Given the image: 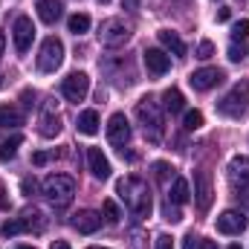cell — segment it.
Wrapping results in <instances>:
<instances>
[{
	"instance_id": "11",
	"label": "cell",
	"mask_w": 249,
	"mask_h": 249,
	"mask_svg": "<svg viewBox=\"0 0 249 249\" xmlns=\"http://www.w3.org/2000/svg\"><path fill=\"white\" fill-rule=\"evenodd\" d=\"M229 186L235 188L238 194L249 188V157H232L229 162Z\"/></svg>"
},
{
	"instance_id": "13",
	"label": "cell",
	"mask_w": 249,
	"mask_h": 249,
	"mask_svg": "<svg viewBox=\"0 0 249 249\" xmlns=\"http://www.w3.org/2000/svg\"><path fill=\"white\" fill-rule=\"evenodd\" d=\"M107 139H110V145H116V148H124V145H127V139H130V124L124 119V113H113V116L107 119Z\"/></svg>"
},
{
	"instance_id": "40",
	"label": "cell",
	"mask_w": 249,
	"mask_h": 249,
	"mask_svg": "<svg viewBox=\"0 0 249 249\" xmlns=\"http://www.w3.org/2000/svg\"><path fill=\"white\" fill-rule=\"evenodd\" d=\"M50 249H70V244H67V241H55Z\"/></svg>"
},
{
	"instance_id": "25",
	"label": "cell",
	"mask_w": 249,
	"mask_h": 249,
	"mask_svg": "<svg viewBox=\"0 0 249 249\" xmlns=\"http://www.w3.org/2000/svg\"><path fill=\"white\" fill-rule=\"evenodd\" d=\"M20 145H23V136H20V133H12V136L0 145V160H3V162H9V160L18 154V148H20Z\"/></svg>"
},
{
	"instance_id": "22",
	"label": "cell",
	"mask_w": 249,
	"mask_h": 249,
	"mask_svg": "<svg viewBox=\"0 0 249 249\" xmlns=\"http://www.w3.org/2000/svg\"><path fill=\"white\" fill-rule=\"evenodd\" d=\"M188 197H191V191H188V183L183 177H174V183L168 188V203H174V206H183Z\"/></svg>"
},
{
	"instance_id": "24",
	"label": "cell",
	"mask_w": 249,
	"mask_h": 249,
	"mask_svg": "<svg viewBox=\"0 0 249 249\" xmlns=\"http://www.w3.org/2000/svg\"><path fill=\"white\" fill-rule=\"evenodd\" d=\"M183 105H186V99H183V93H180L177 87H168V90L162 93V107H165V110L180 113V110H183Z\"/></svg>"
},
{
	"instance_id": "3",
	"label": "cell",
	"mask_w": 249,
	"mask_h": 249,
	"mask_svg": "<svg viewBox=\"0 0 249 249\" xmlns=\"http://www.w3.org/2000/svg\"><path fill=\"white\" fill-rule=\"evenodd\" d=\"M44 197L50 200V206L67 209L75 197V180L70 174H50L44 180Z\"/></svg>"
},
{
	"instance_id": "45",
	"label": "cell",
	"mask_w": 249,
	"mask_h": 249,
	"mask_svg": "<svg viewBox=\"0 0 249 249\" xmlns=\"http://www.w3.org/2000/svg\"><path fill=\"white\" fill-rule=\"evenodd\" d=\"M102 3H110V0H102Z\"/></svg>"
},
{
	"instance_id": "19",
	"label": "cell",
	"mask_w": 249,
	"mask_h": 249,
	"mask_svg": "<svg viewBox=\"0 0 249 249\" xmlns=\"http://www.w3.org/2000/svg\"><path fill=\"white\" fill-rule=\"evenodd\" d=\"M160 44H162L165 50H171L177 58L186 55V41H183L177 32H171V29H160Z\"/></svg>"
},
{
	"instance_id": "5",
	"label": "cell",
	"mask_w": 249,
	"mask_h": 249,
	"mask_svg": "<svg viewBox=\"0 0 249 249\" xmlns=\"http://www.w3.org/2000/svg\"><path fill=\"white\" fill-rule=\"evenodd\" d=\"M64 61V44L55 38V35H50L44 44H41V53H38V70L41 72H55Z\"/></svg>"
},
{
	"instance_id": "30",
	"label": "cell",
	"mask_w": 249,
	"mask_h": 249,
	"mask_svg": "<svg viewBox=\"0 0 249 249\" xmlns=\"http://www.w3.org/2000/svg\"><path fill=\"white\" fill-rule=\"evenodd\" d=\"M171 171H174V168H171L168 162H154V177H157L160 183H168V177H171Z\"/></svg>"
},
{
	"instance_id": "21",
	"label": "cell",
	"mask_w": 249,
	"mask_h": 249,
	"mask_svg": "<svg viewBox=\"0 0 249 249\" xmlns=\"http://www.w3.org/2000/svg\"><path fill=\"white\" fill-rule=\"evenodd\" d=\"M35 9H38V18H41L44 23H55V20L61 18V3H58V0H38Z\"/></svg>"
},
{
	"instance_id": "37",
	"label": "cell",
	"mask_w": 249,
	"mask_h": 249,
	"mask_svg": "<svg viewBox=\"0 0 249 249\" xmlns=\"http://www.w3.org/2000/svg\"><path fill=\"white\" fill-rule=\"evenodd\" d=\"M136 6H139V0H122V9H127V12H136Z\"/></svg>"
},
{
	"instance_id": "39",
	"label": "cell",
	"mask_w": 249,
	"mask_h": 249,
	"mask_svg": "<svg viewBox=\"0 0 249 249\" xmlns=\"http://www.w3.org/2000/svg\"><path fill=\"white\" fill-rule=\"evenodd\" d=\"M197 249H217V244H214V241H200Z\"/></svg>"
},
{
	"instance_id": "14",
	"label": "cell",
	"mask_w": 249,
	"mask_h": 249,
	"mask_svg": "<svg viewBox=\"0 0 249 249\" xmlns=\"http://www.w3.org/2000/svg\"><path fill=\"white\" fill-rule=\"evenodd\" d=\"M244 229H247V217H244V212L226 209V212L217 217V232H223V235H241Z\"/></svg>"
},
{
	"instance_id": "20",
	"label": "cell",
	"mask_w": 249,
	"mask_h": 249,
	"mask_svg": "<svg viewBox=\"0 0 249 249\" xmlns=\"http://www.w3.org/2000/svg\"><path fill=\"white\" fill-rule=\"evenodd\" d=\"M23 124V110L18 105H0V127H20Z\"/></svg>"
},
{
	"instance_id": "35",
	"label": "cell",
	"mask_w": 249,
	"mask_h": 249,
	"mask_svg": "<svg viewBox=\"0 0 249 249\" xmlns=\"http://www.w3.org/2000/svg\"><path fill=\"white\" fill-rule=\"evenodd\" d=\"M32 162H35V165L41 168V165H47V162H50V154H47V151H38V154L32 157Z\"/></svg>"
},
{
	"instance_id": "23",
	"label": "cell",
	"mask_w": 249,
	"mask_h": 249,
	"mask_svg": "<svg viewBox=\"0 0 249 249\" xmlns=\"http://www.w3.org/2000/svg\"><path fill=\"white\" fill-rule=\"evenodd\" d=\"M78 133H84V136H93V133H99V113L96 110H84L81 116H78Z\"/></svg>"
},
{
	"instance_id": "10",
	"label": "cell",
	"mask_w": 249,
	"mask_h": 249,
	"mask_svg": "<svg viewBox=\"0 0 249 249\" xmlns=\"http://www.w3.org/2000/svg\"><path fill=\"white\" fill-rule=\"evenodd\" d=\"M220 81H223V70H217V67H203V70H194V72L188 75V84H191L194 90H200V93L217 87Z\"/></svg>"
},
{
	"instance_id": "15",
	"label": "cell",
	"mask_w": 249,
	"mask_h": 249,
	"mask_svg": "<svg viewBox=\"0 0 249 249\" xmlns=\"http://www.w3.org/2000/svg\"><path fill=\"white\" fill-rule=\"evenodd\" d=\"M87 168L96 180H107L110 177V162L102 154V148H87Z\"/></svg>"
},
{
	"instance_id": "4",
	"label": "cell",
	"mask_w": 249,
	"mask_h": 249,
	"mask_svg": "<svg viewBox=\"0 0 249 249\" xmlns=\"http://www.w3.org/2000/svg\"><path fill=\"white\" fill-rule=\"evenodd\" d=\"M249 107V81H238L220 102H217V110L223 113V116H229V119H241L244 113H247Z\"/></svg>"
},
{
	"instance_id": "7",
	"label": "cell",
	"mask_w": 249,
	"mask_h": 249,
	"mask_svg": "<svg viewBox=\"0 0 249 249\" xmlns=\"http://www.w3.org/2000/svg\"><path fill=\"white\" fill-rule=\"evenodd\" d=\"M61 93L67 102H84L87 93H90V78L87 72H70L61 81Z\"/></svg>"
},
{
	"instance_id": "26",
	"label": "cell",
	"mask_w": 249,
	"mask_h": 249,
	"mask_svg": "<svg viewBox=\"0 0 249 249\" xmlns=\"http://www.w3.org/2000/svg\"><path fill=\"white\" fill-rule=\"evenodd\" d=\"M67 26H70V32H72V35H84V32L90 29V15H84V12H75V15H70Z\"/></svg>"
},
{
	"instance_id": "33",
	"label": "cell",
	"mask_w": 249,
	"mask_h": 249,
	"mask_svg": "<svg viewBox=\"0 0 249 249\" xmlns=\"http://www.w3.org/2000/svg\"><path fill=\"white\" fill-rule=\"evenodd\" d=\"M20 191H23V194H26V197H32V194H35V191H38V183H35V180H32V177H26V180H23V183H20Z\"/></svg>"
},
{
	"instance_id": "32",
	"label": "cell",
	"mask_w": 249,
	"mask_h": 249,
	"mask_svg": "<svg viewBox=\"0 0 249 249\" xmlns=\"http://www.w3.org/2000/svg\"><path fill=\"white\" fill-rule=\"evenodd\" d=\"M212 55H214V44H212V41H200V47H197V58L206 61V58H212Z\"/></svg>"
},
{
	"instance_id": "17",
	"label": "cell",
	"mask_w": 249,
	"mask_h": 249,
	"mask_svg": "<svg viewBox=\"0 0 249 249\" xmlns=\"http://www.w3.org/2000/svg\"><path fill=\"white\" fill-rule=\"evenodd\" d=\"M145 67H148V72H154V75H162V72H168V67H171V55H165L162 50H145Z\"/></svg>"
},
{
	"instance_id": "31",
	"label": "cell",
	"mask_w": 249,
	"mask_h": 249,
	"mask_svg": "<svg viewBox=\"0 0 249 249\" xmlns=\"http://www.w3.org/2000/svg\"><path fill=\"white\" fill-rule=\"evenodd\" d=\"M247 55H249V50L244 47V44H241V47H238V44H232V47H229V61H244Z\"/></svg>"
},
{
	"instance_id": "36",
	"label": "cell",
	"mask_w": 249,
	"mask_h": 249,
	"mask_svg": "<svg viewBox=\"0 0 249 249\" xmlns=\"http://www.w3.org/2000/svg\"><path fill=\"white\" fill-rule=\"evenodd\" d=\"M197 247H200V241H197L194 235H186V238H183V249H197Z\"/></svg>"
},
{
	"instance_id": "29",
	"label": "cell",
	"mask_w": 249,
	"mask_h": 249,
	"mask_svg": "<svg viewBox=\"0 0 249 249\" xmlns=\"http://www.w3.org/2000/svg\"><path fill=\"white\" fill-rule=\"evenodd\" d=\"M183 124H186V130H197V127H203V113H200V110H188L186 119H183Z\"/></svg>"
},
{
	"instance_id": "41",
	"label": "cell",
	"mask_w": 249,
	"mask_h": 249,
	"mask_svg": "<svg viewBox=\"0 0 249 249\" xmlns=\"http://www.w3.org/2000/svg\"><path fill=\"white\" fill-rule=\"evenodd\" d=\"M3 50H6V35H3V29H0V58H3Z\"/></svg>"
},
{
	"instance_id": "27",
	"label": "cell",
	"mask_w": 249,
	"mask_h": 249,
	"mask_svg": "<svg viewBox=\"0 0 249 249\" xmlns=\"http://www.w3.org/2000/svg\"><path fill=\"white\" fill-rule=\"evenodd\" d=\"M102 214H105V220H107L110 226H116V223L122 220V212H119V206H116L113 200H105V206H102Z\"/></svg>"
},
{
	"instance_id": "16",
	"label": "cell",
	"mask_w": 249,
	"mask_h": 249,
	"mask_svg": "<svg viewBox=\"0 0 249 249\" xmlns=\"http://www.w3.org/2000/svg\"><path fill=\"white\" fill-rule=\"evenodd\" d=\"M72 226H75L81 235H93V232H99V226H102V214H96V212L84 209V212L72 214Z\"/></svg>"
},
{
	"instance_id": "1",
	"label": "cell",
	"mask_w": 249,
	"mask_h": 249,
	"mask_svg": "<svg viewBox=\"0 0 249 249\" xmlns=\"http://www.w3.org/2000/svg\"><path fill=\"white\" fill-rule=\"evenodd\" d=\"M116 194H119V200L127 206V212H130L136 220L151 217L154 203H151V188H148L145 180H139V177H122V180L116 183Z\"/></svg>"
},
{
	"instance_id": "44",
	"label": "cell",
	"mask_w": 249,
	"mask_h": 249,
	"mask_svg": "<svg viewBox=\"0 0 249 249\" xmlns=\"http://www.w3.org/2000/svg\"><path fill=\"white\" fill-rule=\"evenodd\" d=\"M18 249H35V247H18Z\"/></svg>"
},
{
	"instance_id": "6",
	"label": "cell",
	"mask_w": 249,
	"mask_h": 249,
	"mask_svg": "<svg viewBox=\"0 0 249 249\" xmlns=\"http://www.w3.org/2000/svg\"><path fill=\"white\" fill-rule=\"evenodd\" d=\"M44 214H38V212H32V214H23V217H15V220H6L3 226H0V235L3 238H12V235H20V232H44V220H41Z\"/></svg>"
},
{
	"instance_id": "2",
	"label": "cell",
	"mask_w": 249,
	"mask_h": 249,
	"mask_svg": "<svg viewBox=\"0 0 249 249\" xmlns=\"http://www.w3.org/2000/svg\"><path fill=\"white\" fill-rule=\"evenodd\" d=\"M136 119L142 124L148 142H154V145L162 142V136H165V119H162V107L157 105V99H151V96L139 99V105H136Z\"/></svg>"
},
{
	"instance_id": "12",
	"label": "cell",
	"mask_w": 249,
	"mask_h": 249,
	"mask_svg": "<svg viewBox=\"0 0 249 249\" xmlns=\"http://www.w3.org/2000/svg\"><path fill=\"white\" fill-rule=\"evenodd\" d=\"M12 38H15V50H18V53H26V50L32 47L35 26H32V20H29L26 15H20V18L15 20V26H12Z\"/></svg>"
},
{
	"instance_id": "28",
	"label": "cell",
	"mask_w": 249,
	"mask_h": 249,
	"mask_svg": "<svg viewBox=\"0 0 249 249\" xmlns=\"http://www.w3.org/2000/svg\"><path fill=\"white\" fill-rule=\"evenodd\" d=\"M247 38H249V20H238L232 26V41L238 44V41H247Z\"/></svg>"
},
{
	"instance_id": "8",
	"label": "cell",
	"mask_w": 249,
	"mask_h": 249,
	"mask_svg": "<svg viewBox=\"0 0 249 249\" xmlns=\"http://www.w3.org/2000/svg\"><path fill=\"white\" fill-rule=\"evenodd\" d=\"M127 38H130V29L124 26L119 18L105 20L102 29H99V41H102L105 47H122V44H127Z\"/></svg>"
},
{
	"instance_id": "34",
	"label": "cell",
	"mask_w": 249,
	"mask_h": 249,
	"mask_svg": "<svg viewBox=\"0 0 249 249\" xmlns=\"http://www.w3.org/2000/svg\"><path fill=\"white\" fill-rule=\"evenodd\" d=\"M154 249H174V241H171L168 235H160V238H157V247H154Z\"/></svg>"
},
{
	"instance_id": "9",
	"label": "cell",
	"mask_w": 249,
	"mask_h": 249,
	"mask_svg": "<svg viewBox=\"0 0 249 249\" xmlns=\"http://www.w3.org/2000/svg\"><path fill=\"white\" fill-rule=\"evenodd\" d=\"M212 197H214V191H212V174L206 168H200L194 174V203H197V209L200 212H209Z\"/></svg>"
},
{
	"instance_id": "43",
	"label": "cell",
	"mask_w": 249,
	"mask_h": 249,
	"mask_svg": "<svg viewBox=\"0 0 249 249\" xmlns=\"http://www.w3.org/2000/svg\"><path fill=\"white\" fill-rule=\"evenodd\" d=\"M229 249H241V247H238V244H232V247H229Z\"/></svg>"
},
{
	"instance_id": "42",
	"label": "cell",
	"mask_w": 249,
	"mask_h": 249,
	"mask_svg": "<svg viewBox=\"0 0 249 249\" xmlns=\"http://www.w3.org/2000/svg\"><path fill=\"white\" fill-rule=\"evenodd\" d=\"M87 249H107V247H87Z\"/></svg>"
},
{
	"instance_id": "18",
	"label": "cell",
	"mask_w": 249,
	"mask_h": 249,
	"mask_svg": "<svg viewBox=\"0 0 249 249\" xmlns=\"http://www.w3.org/2000/svg\"><path fill=\"white\" fill-rule=\"evenodd\" d=\"M58 133H61V119H58V113H55V105L50 102L47 110H44V116H41V136L53 139V136H58Z\"/></svg>"
},
{
	"instance_id": "38",
	"label": "cell",
	"mask_w": 249,
	"mask_h": 249,
	"mask_svg": "<svg viewBox=\"0 0 249 249\" xmlns=\"http://www.w3.org/2000/svg\"><path fill=\"white\" fill-rule=\"evenodd\" d=\"M229 15H232V9H220L217 12V20H229Z\"/></svg>"
}]
</instances>
